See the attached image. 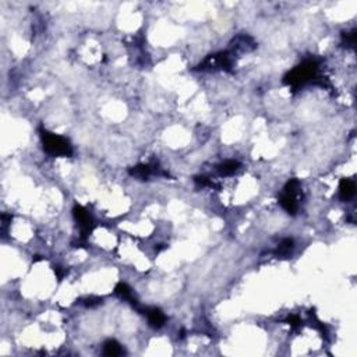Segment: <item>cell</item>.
Returning a JSON list of instances; mask_svg holds the SVG:
<instances>
[{"instance_id": "6", "label": "cell", "mask_w": 357, "mask_h": 357, "mask_svg": "<svg viewBox=\"0 0 357 357\" xmlns=\"http://www.w3.org/2000/svg\"><path fill=\"white\" fill-rule=\"evenodd\" d=\"M141 311L142 314H145L148 317L149 325L155 330L162 328L166 323V316L156 307H147V309H141Z\"/></svg>"}, {"instance_id": "5", "label": "cell", "mask_w": 357, "mask_h": 357, "mask_svg": "<svg viewBox=\"0 0 357 357\" xmlns=\"http://www.w3.org/2000/svg\"><path fill=\"white\" fill-rule=\"evenodd\" d=\"M73 215H74L75 221H77L78 226H80L81 240H87L88 235L94 229V219H92L87 211L82 208V207H80V205H75L74 209H73Z\"/></svg>"}, {"instance_id": "4", "label": "cell", "mask_w": 357, "mask_h": 357, "mask_svg": "<svg viewBox=\"0 0 357 357\" xmlns=\"http://www.w3.org/2000/svg\"><path fill=\"white\" fill-rule=\"evenodd\" d=\"M233 64L232 53L229 52H219L215 54H209L205 60L198 66L200 70H230Z\"/></svg>"}, {"instance_id": "13", "label": "cell", "mask_w": 357, "mask_h": 357, "mask_svg": "<svg viewBox=\"0 0 357 357\" xmlns=\"http://www.w3.org/2000/svg\"><path fill=\"white\" fill-rule=\"evenodd\" d=\"M240 166H242V165L237 161H226L218 166V170H219L221 175L230 176L233 175L235 172H237V170L240 169Z\"/></svg>"}, {"instance_id": "11", "label": "cell", "mask_w": 357, "mask_h": 357, "mask_svg": "<svg viewBox=\"0 0 357 357\" xmlns=\"http://www.w3.org/2000/svg\"><path fill=\"white\" fill-rule=\"evenodd\" d=\"M123 353H124V351H123L121 345L113 341V339L105 342V345H103V355L105 356H121Z\"/></svg>"}, {"instance_id": "10", "label": "cell", "mask_w": 357, "mask_h": 357, "mask_svg": "<svg viewBox=\"0 0 357 357\" xmlns=\"http://www.w3.org/2000/svg\"><path fill=\"white\" fill-rule=\"evenodd\" d=\"M128 173H130V176L135 177V179L147 180L152 173H156V169H152L151 165H137L134 168L128 169Z\"/></svg>"}, {"instance_id": "14", "label": "cell", "mask_w": 357, "mask_h": 357, "mask_svg": "<svg viewBox=\"0 0 357 357\" xmlns=\"http://www.w3.org/2000/svg\"><path fill=\"white\" fill-rule=\"evenodd\" d=\"M342 43L348 47H355L356 45V29L351 32H344L342 34Z\"/></svg>"}, {"instance_id": "12", "label": "cell", "mask_w": 357, "mask_h": 357, "mask_svg": "<svg viewBox=\"0 0 357 357\" xmlns=\"http://www.w3.org/2000/svg\"><path fill=\"white\" fill-rule=\"evenodd\" d=\"M295 249V242L292 239H283L282 242L279 243L278 249L275 250V256L277 257H286L289 256L290 253Z\"/></svg>"}, {"instance_id": "15", "label": "cell", "mask_w": 357, "mask_h": 357, "mask_svg": "<svg viewBox=\"0 0 357 357\" xmlns=\"http://www.w3.org/2000/svg\"><path fill=\"white\" fill-rule=\"evenodd\" d=\"M102 302H103V299L96 296L87 297V299H82V300H81V303L84 304L85 307H98L99 304H102Z\"/></svg>"}, {"instance_id": "1", "label": "cell", "mask_w": 357, "mask_h": 357, "mask_svg": "<svg viewBox=\"0 0 357 357\" xmlns=\"http://www.w3.org/2000/svg\"><path fill=\"white\" fill-rule=\"evenodd\" d=\"M318 73V64L317 61L314 60H306L303 61L300 66L295 67L292 71H289L288 74L285 75L283 82L286 85L293 88H299L313 81L317 77Z\"/></svg>"}, {"instance_id": "7", "label": "cell", "mask_w": 357, "mask_h": 357, "mask_svg": "<svg viewBox=\"0 0 357 357\" xmlns=\"http://www.w3.org/2000/svg\"><path fill=\"white\" fill-rule=\"evenodd\" d=\"M356 194V184L351 179H342L339 183V197L342 201H349Z\"/></svg>"}, {"instance_id": "16", "label": "cell", "mask_w": 357, "mask_h": 357, "mask_svg": "<svg viewBox=\"0 0 357 357\" xmlns=\"http://www.w3.org/2000/svg\"><path fill=\"white\" fill-rule=\"evenodd\" d=\"M288 321H289L292 327H297V325L300 324V320H299V317H296V316H292V317H289L288 318Z\"/></svg>"}, {"instance_id": "3", "label": "cell", "mask_w": 357, "mask_h": 357, "mask_svg": "<svg viewBox=\"0 0 357 357\" xmlns=\"http://www.w3.org/2000/svg\"><path fill=\"white\" fill-rule=\"evenodd\" d=\"M299 197H300V183L296 179H292L286 183L282 194L279 197V202H281L282 208L290 215H296L297 209H299V201H297Z\"/></svg>"}, {"instance_id": "8", "label": "cell", "mask_w": 357, "mask_h": 357, "mask_svg": "<svg viewBox=\"0 0 357 357\" xmlns=\"http://www.w3.org/2000/svg\"><path fill=\"white\" fill-rule=\"evenodd\" d=\"M115 295L116 296H119L120 299H123V300H126V302H128V303L131 304L133 307H135L137 310L140 309L138 307V303H137V299L134 297V295H133V292H131V289L128 288L126 283H117L115 288Z\"/></svg>"}, {"instance_id": "9", "label": "cell", "mask_w": 357, "mask_h": 357, "mask_svg": "<svg viewBox=\"0 0 357 357\" xmlns=\"http://www.w3.org/2000/svg\"><path fill=\"white\" fill-rule=\"evenodd\" d=\"M232 47H235L240 52H249L256 47V42L253 40V38H250L249 35H239L232 42Z\"/></svg>"}, {"instance_id": "2", "label": "cell", "mask_w": 357, "mask_h": 357, "mask_svg": "<svg viewBox=\"0 0 357 357\" xmlns=\"http://www.w3.org/2000/svg\"><path fill=\"white\" fill-rule=\"evenodd\" d=\"M40 140L43 144V149L49 155L52 156H71L73 155V147L67 138L61 135L53 134L47 130L40 128Z\"/></svg>"}]
</instances>
